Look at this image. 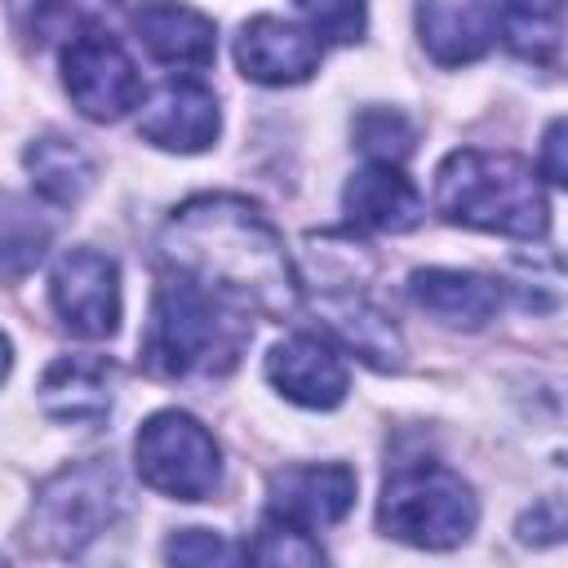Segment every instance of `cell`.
I'll return each instance as SVG.
<instances>
[{"mask_svg": "<svg viewBox=\"0 0 568 568\" xmlns=\"http://www.w3.org/2000/svg\"><path fill=\"white\" fill-rule=\"evenodd\" d=\"M160 262L173 275L271 320L293 315L302 297L280 231L240 195H195L178 204L160 231Z\"/></svg>", "mask_w": 568, "mask_h": 568, "instance_id": "obj_1", "label": "cell"}, {"mask_svg": "<svg viewBox=\"0 0 568 568\" xmlns=\"http://www.w3.org/2000/svg\"><path fill=\"white\" fill-rule=\"evenodd\" d=\"M248 337L253 324L244 306L169 271L151 297V320L142 333V368L169 382L222 377L240 364Z\"/></svg>", "mask_w": 568, "mask_h": 568, "instance_id": "obj_2", "label": "cell"}, {"mask_svg": "<svg viewBox=\"0 0 568 568\" xmlns=\"http://www.w3.org/2000/svg\"><path fill=\"white\" fill-rule=\"evenodd\" d=\"M435 209L453 226L515 240H541L550 231L546 191L537 186L532 164L510 151H453L435 173Z\"/></svg>", "mask_w": 568, "mask_h": 568, "instance_id": "obj_3", "label": "cell"}, {"mask_svg": "<svg viewBox=\"0 0 568 568\" xmlns=\"http://www.w3.org/2000/svg\"><path fill=\"white\" fill-rule=\"evenodd\" d=\"M475 519H479V506L470 484L444 462L413 457L390 466L382 484V506H377V524L386 537L422 550H448L475 532Z\"/></svg>", "mask_w": 568, "mask_h": 568, "instance_id": "obj_4", "label": "cell"}, {"mask_svg": "<svg viewBox=\"0 0 568 568\" xmlns=\"http://www.w3.org/2000/svg\"><path fill=\"white\" fill-rule=\"evenodd\" d=\"M120 515H124V479L111 466V457H93L62 466L36 488L22 537L40 555H80L93 537L115 528Z\"/></svg>", "mask_w": 568, "mask_h": 568, "instance_id": "obj_5", "label": "cell"}, {"mask_svg": "<svg viewBox=\"0 0 568 568\" xmlns=\"http://www.w3.org/2000/svg\"><path fill=\"white\" fill-rule=\"evenodd\" d=\"M138 475L146 488L173 497V501H204L222 484V448L217 439L178 408H164L142 422L133 439Z\"/></svg>", "mask_w": 568, "mask_h": 568, "instance_id": "obj_6", "label": "cell"}, {"mask_svg": "<svg viewBox=\"0 0 568 568\" xmlns=\"http://www.w3.org/2000/svg\"><path fill=\"white\" fill-rule=\"evenodd\" d=\"M62 84L80 115L89 120H120L142 102V75L129 49L102 27H80L62 49Z\"/></svg>", "mask_w": 568, "mask_h": 568, "instance_id": "obj_7", "label": "cell"}, {"mask_svg": "<svg viewBox=\"0 0 568 568\" xmlns=\"http://www.w3.org/2000/svg\"><path fill=\"white\" fill-rule=\"evenodd\" d=\"M49 302L75 337H111L120 328V266L98 248H67L53 262Z\"/></svg>", "mask_w": 568, "mask_h": 568, "instance_id": "obj_8", "label": "cell"}, {"mask_svg": "<svg viewBox=\"0 0 568 568\" xmlns=\"http://www.w3.org/2000/svg\"><path fill=\"white\" fill-rule=\"evenodd\" d=\"M355 470L342 462H311V466H284L271 475L266 488V515L275 524L315 532V528H333L351 515L355 506Z\"/></svg>", "mask_w": 568, "mask_h": 568, "instance_id": "obj_9", "label": "cell"}, {"mask_svg": "<svg viewBox=\"0 0 568 568\" xmlns=\"http://www.w3.org/2000/svg\"><path fill=\"white\" fill-rule=\"evenodd\" d=\"M320 40L311 27L284 22L275 13H257L235 36V67L257 84H302L320 71Z\"/></svg>", "mask_w": 568, "mask_h": 568, "instance_id": "obj_10", "label": "cell"}, {"mask_svg": "<svg viewBox=\"0 0 568 568\" xmlns=\"http://www.w3.org/2000/svg\"><path fill=\"white\" fill-rule=\"evenodd\" d=\"M222 129V111H217V93L209 84H200L195 75H182V80H164L155 89V98L142 106V120H138V133L160 146V151H204L213 146Z\"/></svg>", "mask_w": 568, "mask_h": 568, "instance_id": "obj_11", "label": "cell"}, {"mask_svg": "<svg viewBox=\"0 0 568 568\" xmlns=\"http://www.w3.org/2000/svg\"><path fill=\"white\" fill-rule=\"evenodd\" d=\"M120 368L106 355H58L40 377V408L62 426H98L115 404Z\"/></svg>", "mask_w": 568, "mask_h": 568, "instance_id": "obj_12", "label": "cell"}, {"mask_svg": "<svg viewBox=\"0 0 568 568\" xmlns=\"http://www.w3.org/2000/svg\"><path fill=\"white\" fill-rule=\"evenodd\" d=\"M266 382L302 408H337L346 399V364L320 337H284L266 355Z\"/></svg>", "mask_w": 568, "mask_h": 568, "instance_id": "obj_13", "label": "cell"}, {"mask_svg": "<svg viewBox=\"0 0 568 568\" xmlns=\"http://www.w3.org/2000/svg\"><path fill=\"white\" fill-rule=\"evenodd\" d=\"M315 315L328 328V337L342 342L346 351H355L364 364H373V368L404 364V337H399L395 320L382 306H373L359 288H324L315 297Z\"/></svg>", "mask_w": 568, "mask_h": 568, "instance_id": "obj_14", "label": "cell"}, {"mask_svg": "<svg viewBox=\"0 0 568 568\" xmlns=\"http://www.w3.org/2000/svg\"><path fill=\"white\" fill-rule=\"evenodd\" d=\"M133 31H138V40L146 44V53L155 62L178 67L186 75L204 71L213 62V53H217L213 18H204L200 9L178 4V0H146L133 13Z\"/></svg>", "mask_w": 568, "mask_h": 568, "instance_id": "obj_15", "label": "cell"}, {"mask_svg": "<svg viewBox=\"0 0 568 568\" xmlns=\"http://www.w3.org/2000/svg\"><path fill=\"white\" fill-rule=\"evenodd\" d=\"M342 209L355 226H368V231H413L426 213L422 204V191L413 186V178L399 173V164H382L373 160L368 169L351 173L346 191H342Z\"/></svg>", "mask_w": 568, "mask_h": 568, "instance_id": "obj_16", "label": "cell"}, {"mask_svg": "<svg viewBox=\"0 0 568 568\" xmlns=\"http://www.w3.org/2000/svg\"><path fill=\"white\" fill-rule=\"evenodd\" d=\"M408 297L448 328H484L501 306V284L475 271L426 266L408 275Z\"/></svg>", "mask_w": 568, "mask_h": 568, "instance_id": "obj_17", "label": "cell"}, {"mask_svg": "<svg viewBox=\"0 0 568 568\" xmlns=\"http://www.w3.org/2000/svg\"><path fill=\"white\" fill-rule=\"evenodd\" d=\"M417 36H422V49L439 67H462V62H475L488 53L493 22L479 0H422Z\"/></svg>", "mask_w": 568, "mask_h": 568, "instance_id": "obj_18", "label": "cell"}, {"mask_svg": "<svg viewBox=\"0 0 568 568\" xmlns=\"http://www.w3.org/2000/svg\"><path fill=\"white\" fill-rule=\"evenodd\" d=\"M493 36L506 40L510 53L524 62L555 67L559 44H564V9L559 0H493Z\"/></svg>", "mask_w": 568, "mask_h": 568, "instance_id": "obj_19", "label": "cell"}, {"mask_svg": "<svg viewBox=\"0 0 568 568\" xmlns=\"http://www.w3.org/2000/svg\"><path fill=\"white\" fill-rule=\"evenodd\" d=\"M49 244H53V222L40 213V204L0 191V280L4 284L27 280L49 253Z\"/></svg>", "mask_w": 568, "mask_h": 568, "instance_id": "obj_20", "label": "cell"}, {"mask_svg": "<svg viewBox=\"0 0 568 568\" xmlns=\"http://www.w3.org/2000/svg\"><path fill=\"white\" fill-rule=\"evenodd\" d=\"M22 164L31 173V186L49 204H80L84 191L93 186V160L67 138H36Z\"/></svg>", "mask_w": 568, "mask_h": 568, "instance_id": "obj_21", "label": "cell"}, {"mask_svg": "<svg viewBox=\"0 0 568 568\" xmlns=\"http://www.w3.org/2000/svg\"><path fill=\"white\" fill-rule=\"evenodd\" d=\"M111 13V0H13V22L27 40L75 36Z\"/></svg>", "mask_w": 568, "mask_h": 568, "instance_id": "obj_22", "label": "cell"}, {"mask_svg": "<svg viewBox=\"0 0 568 568\" xmlns=\"http://www.w3.org/2000/svg\"><path fill=\"white\" fill-rule=\"evenodd\" d=\"M413 142H417V133H413V124L395 106H368V111L355 115V146L368 160L399 164L413 151Z\"/></svg>", "mask_w": 568, "mask_h": 568, "instance_id": "obj_23", "label": "cell"}, {"mask_svg": "<svg viewBox=\"0 0 568 568\" xmlns=\"http://www.w3.org/2000/svg\"><path fill=\"white\" fill-rule=\"evenodd\" d=\"M306 27L315 40L333 44H359L368 27V4L364 0H297Z\"/></svg>", "mask_w": 568, "mask_h": 568, "instance_id": "obj_24", "label": "cell"}, {"mask_svg": "<svg viewBox=\"0 0 568 568\" xmlns=\"http://www.w3.org/2000/svg\"><path fill=\"white\" fill-rule=\"evenodd\" d=\"M244 555L253 564H320L324 559V550L311 541V532L288 528V524H275V519L262 524V532L253 537V546Z\"/></svg>", "mask_w": 568, "mask_h": 568, "instance_id": "obj_25", "label": "cell"}, {"mask_svg": "<svg viewBox=\"0 0 568 568\" xmlns=\"http://www.w3.org/2000/svg\"><path fill=\"white\" fill-rule=\"evenodd\" d=\"M164 559H169V564H235L240 550H235L222 532H209V528H182L178 537H169Z\"/></svg>", "mask_w": 568, "mask_h": 568, "instance_id": "obj_26", "label": "cell"}, {"mask_svg": "<svg viewBox=\"0 0 568 568\" xmlns=\"http://www.w3.org/2000/svg\"><path fill=\"white\" fill-rule=\"evenodd\" d=\"M519 537L524 541H537V546H550L564 537V501L559 497H541L524 519H519Z\"/></svg>", "mask_w": 568, "mask_h": 568, "instance_id": "obj_27", "label": "cell"}, {"mask_svg": "<svg viewBox=\"0 0 568 568\" xmlns=\"http://www.w3.org/2000/svg\"><path fill=\"white\" fill-rule=\"evenodd\" d=\"M541 173H546L555 186H564V120H550V129H546V160H541Z\"/></svg>", "mask_w": 568, "mask_h": 568, "instance_id": "obj_28", "label": "cell"}, {"mask_svg": "<svg viewBox=\"0 0 568 568\" xmlns=\"http://www.w3.org/2000/svg\"><path fill=\"white\" fill-rule=\"evenodd\" d=\"M4 373H9V337L0 333V382H4Z\"/></svg>", "mask_w": 568, "mask_h": 568, "instance_id": "obj_29", "label": "cell"}]
</instances>
